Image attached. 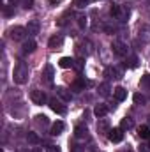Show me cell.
Returning <instances> with one entry per match:
<instances>
[{
	"instance_id": "1",
	"label": "cell",
	"mask_w": 150,
	"mask_h": 152,
	"mask_svg": "<svg viewBox=\"0 0 150 152\" xmlns=\"http://www.w3.org/2000/svg\"><path fill=\"white\" fill-rule=\"evenodd\" d=\"M12 80H14V83H18V85L27 83V80H28V66H27L25 62H20V64L14 67Z\"/></svg>"
},
{
	"instance_id": "2",
	"label": "cell",
	"mask_w": 150,
	"mask_h": 152,
	"mask_svg": "<svg viewBox=\"0 0 150 152\" xmlns=\"http://www.w3.org/2000/svg\"><path fill=\"white\" fill-rule=\"evenodd\" d=\"M30 99H32V103H34V104H39V106L46 104V101H48V97H46L44 90H37V88L30 92Z\"/></svg>"
},
{
	"instance_id": "3",
	"label": "cell",
	"mask_w": 150,
	"mask_h": 152,
	"mask_svg": "<svg viewBox=\"0 0 150 152\" xmlns=\"http://www.w3.org/2000/svg\"><path fill=\"white\" fill-rule=\"evenodd\" d=\"M108 138H110V142L113 143H120L122 140H124V129L122 127H113L108 131Z\"/></svg>"
},
{
	"instance_id": "4",
	"label": "cell",
	"mask_w": 150,
	"mask_h": 152,
	"mask_svg": "<svg viewBox=\"0 0 150 152\" xmlns=\"http://www.w3.org/2000/svg\"><path fill=\"white\" fill-rule=\"evenodd\" d=\"M28 32H27V27H12L11 28V32H9V36L12 41H21V39H25Z\"/></svg>"
},
{
	"instance_id": "5",
	"label": "cell",
	"mask_w": 150,
	"mask_h": 152,
	"mask_svg": "<svg viewBox=\"0 0 150 152\" xmlns=\"http://www.w3.org/2000/svg\"><path fill=\"white\" fill-rule=\"evenodd\" d=\"M50 108L58 115H64L66 112H67V108H66V106L62 104V101H58L57 97H51V99H50Z\"/></svg>"
},
{
	"instance_id": "6",
	"label": "cell",
	"mask_w": 150,
	"mask_h": 152,
	"mask_svg": "<svg viewBox=\"0 0 150 152\" xmlns=\"http://www.w3.org/2000/svg\"><path fill=\"white\" fill-rule=\"evenodd\" d=\"M113 51L118 55V57H125L127 55V44L125 42H122L120 39H117V41H113Z\"/></svg>"
},
{
	"instance_id": "7",
	"label": "cell",
	"mask_w": 150,
	"mask_h": 152,
	"mask_svg": "<svg viewBox=\"0 0 150 152\" xmlns=\"http://www.w3.org/2000/svg\"><path fill=\"white\" fill-rule=\"evenodd\" d=\"M62 44H64V36H60V34L51 36L50 41H48V46H50L51 50H58V48H62Z\"/></svg>"
},
{
	"instance_id": "8",
	"label": "cell",
	"mask_w": 150,
	"mask_h": 152,
	"mask_svg": "<svg viewBox=\"0 0 150 152\" xmlns=\"http://www.w3.org/2000/svg\"><path fill=\"white\" fill-rule=\"evenodd\" d=\"M39 30H41V23H39L37 20H30L28 25H27V32H28V36H37Z\"/></svg>"
},
{
	"instance_id": "9",
	"label": "cell",
	"mask_w": 150,
	"mask_h": 152,
	"mask_svg": "<svg viewBox=\"0 0 150 152\" xmlns=\"http://www.w3.org/2000/svg\"><path fill=\"white\" fill-rule=\"evenodd\" d=\"M113 96H115V99L120 103V101H125L127 99V90L125 88H122V87H117L115 90H113Z\"/></svg>"
},
{
	"instance_id": "10",
	"label": "cell",
	"mask_w": 150,
	"mask_h": 152,
	"mask_svg": "<svg viewBox=\"0 0 150 152\" xmlns=\"http://www.w3.org/2000/svg\"><path fill=\"white\" fill-rule=\"evenodd\" d=\"M58 66H60L62 69H69V67H74V60H73L71 57H62V58L58 60Z\"/></svg>"
},
{
	"instance_id": "11",
	"label": "cell",
	"mask_w": 150,
	"mask_h": 152,
	"mask_svg": "<svg viewBox=\"0 0 150 152\" xmlns=\"http://www.w3.org/2000/svg\"><path fill=\"white\" fill-rule=\"evenodd\" d=\"M42 76H44V80H46L48 83H53V76H55V69H53V66L48 64V66L44 67V75Z\"/></svg>"
},
{
	"instance_id": "12",
	"label": "cell",
	"mask_w": 150,
	"mask_h": 152,
	"mask_svg": "<svg viewBox=\"0 0 150 152\" xmlns=\"http://www.w3.org/2000/svg\"><path fill=\"white\" fill-rule=\"evenodd\" d=\"M36 48H37V44H36L34 39H28V41L23 42V51L25 53H32V51H36Z\"/></svg>"
},
{
	"instance_id": "13",
	"label": "cell",
	"mask_w": 150,
	"mask_h": 152,
	"mask_svg": "<svg viewBox=\"0 0 150 152\" xmlns=\"http://www.w3.org/2000/svg\"><path fill=\"white\" fill-rule=\"evenodd\" d=\"M55 90H57V96H58V97H62L64 101H71V92H69L67 88H64V87H57Z\"/></svg>"
},
{
	"instance_id": "14",
	"label": "cell",
	"mask_w": 150,
	"mask_h": 152,
	"mask_svg": "<svg viewBox=\"0 0 150 152\" xmlns=\"http://www.w3.org/2000/svg\"><path fill=\"white\" fill-rule=\"evenodd\" d=\"M64 129H66L64 122H62V120H57V122H55V124L51 126V134H53V136H57V134H60V133H62Z\"/></svg>"
},
{
	"instance_id": "15",
	"label": "cell",
	"mask_w": 150,
	"mask_h": 152,
	"mask_svg": "<svg viewBox=\"0 0 150 152\" xmlns=\"http://www.w3.org/2000/svg\"><path fill=\"white\" fill-rule=\"evenodd\" d=\"M108 106L106 104H95V108H94V113H95V117H99V118H103L104 115L108 113Z\"/></svg>"
},
{
	"instance_id": "16",
	"label": "cell",
	"mask_w": 150,
	"mask_h": 152,
	"mask_svg": "<svg viewBox=\"0 0 150 152\" xmlns=\"http://www.w3.org/2000/svg\"><path fill=\"white\" fill-rule=\"evenodd\" d=\"M74 92H81V90H85V80L83 78H78L73 81V87H71Z\"/></svg>"
},
{
	"instance_id": "17",
	"label": "cell",
	"mask_w": 150,
	"mask_h": 152,
	"mask_svg": "<svg viewBox=\"0 0 150 152\" xmlns=\"http://www.w3.org/2000/svg\"><path fill=\"white\" fill-rule=\"evenodd\" d=\"M74 134H76V138H87L88 136V129L85 126H78L74 129Z\"/></svg>"
},
{
	"instance_id": "18",
	"label": "cell",
	"mask_w": 150,
	"mask_h": 152,
	"mask_svg": "<svg viewBox=\"0 0 150 152\" xmlns=\"http://www.w3.org/2000/svg\"><path fill=\"white\" fill-rule=\"evenodd\" d=\"M79 51H81V55H90V53H92V42H90V41H83Z\"/></svg>"
},
{
	"instance_id": "19",
	"label": "cell",
	"mask_w": 150,
	"mask_h": 152,
	"mask_svg": "<svg viewBox=\"0 0 150 152\" xmlns=\"http://www.w3.org/2000/svg\"><path fill=\"white\" fill-rule=\"evenodd\" d=\"M138 134H140V138H143V140L150 138V127L149 126H141V127L138 129Z\"/></svg>"
},
{
	"instance_id": "20",
	"label": "cell",
	"mask_w": 150,
	"mask_h": 152,
	"mask_svg": "<svg viewBox=\"0 0 150 152\" xmlns=\"http://www.w3.org/2000/svg\"><path fill=\"white\" fill-rule=\"evenodd\" d=\"M27 140H28V143H32V145H39V143H41V138H39L36 133H27Z\"/></svg>"
},
{
	"instance_id": "21",
	"label": "cell",
	"mask_w": 150,
	"mask_h": 152,
	"mask_svg": "<svg viewBox=\"0 0 150 152\" xmlns=\"http://www.w3.org/2000/svg\"><path fill=\"white\" fill-rule=\"evenodd\" d=\"M36 124H37V126H42V127H46V126L50 124V120H48L46 115H37V117H36Z\"/></svg>"
},
{
	"instance_id": "22",
	"label": "cell",
	"mask_w": 150,
	"mask_h": 152,
	"mask_svg": "<svg viewBox=\"0 0 150 152\" xmlns=\"http://www.w3.org/2000/svg\"><path fill=\"white\" fill-rule=\"evenodd\" d=\"M104 76H106V78H120L118 71H117L115 67H106V71H104Z\"/></svg>"
},
{
	"instance_id": "23",
	"label": "cell",
	"mask_w": 150,
	"mask_h": 152,
	"mask_svg": "<svg viewBox=\"0 0 150 152\" xmlns=\"http://www.w3.org/2000/svg\"><path fill=\"white\" fill-rule=\"evenodd\" d=\"M110 90H111L110 88V83H101L99 85V94L101 96H110Z\"/></svg>"
},
{
	"instance_id": "24",
	"label": "cell",
	"mask_w": 150,
	"mask_h": 152,
	"mask_svg": "<svg viewBox=\"0 0 150 152\" xmlns=\"http://www.w3.org/2000/svg\"><path fill=\"white\" fill-rule=\"evenodd\" d=\"M133 126H134V122H133V118H131V117H125V118L122 120V124H120V127H122V129H131Z\"/></svg>"
},
{
	"instance_id": "25",
	"label": "cell",
	"mask_w": 150,
	"mask_h": 152,
	"mask_svg": "<svg viewBox=\"0 0 150 152\" xmlns=\"http://www.w3.org/2000/svg\"><path fill=\"white\" fill-rule=\"evenodd\" d=\"M141 88H150V75H145L141 76V81H140Z\"/></svg>"
},
{
	"instance_id": "26",
	"label": "cell",
	"mask_w": 150,
	"mask_h": 152,
	"mask_svg": "<svg viewBox=\"0 0 150 152\" xmlns=\"http://www.w3.org/2000/svg\"><path fill=\"white\" fill-rule=\"evenodd\" d=\"M134 103H136V104H145V103H147V99H145V96L136 94V96H134Z\"/></svg>"
},
{
	"instance_id": "27",
	"label": "cell",
	"mask_w": 150,
	"mask_h": 152,
	"mask_svg": "<svg viewBox=\"0 0 150 152\" xmlns=\"http://www.w3.org/2000/svg\"><path fill=\"white\" fill-rule=\"evenodd\" d=\"M97 127H99V131H103V133H106V131H110V129H108V127H110V124H108L106 120H101Z\"/></svg>"
},
{
	"instance_id": "28",
	"label": "cell",
	"mask_w": 150,
	"mask_h": 152,
	"mask_svg": "<svg viewBox=\"0 0 150 152\" xmlns=\"http://www.w3.org/2000/svg\"><path fill=\"white\" fill-rule=\"evenodd\" d=\"M90 2H92V0H74V5H76V7H79V9H81V7L88 5Z\"/></svg>"
},
{
	"instance_id": "29",
	"label": "cell",
	"mask_w": 150,
	"mask_h": 152,
	"mask_svg": "<svg viewBox=\"0 0 150 152\" xmlns=\"http://www.w3.org/2000/svg\"><path fill=\"white\" fill-rule=\"evenodd\" d=\"M78 25H79L81 28H85V25H87V18H85V14H79V16H78Z\"/></svg>"
},
{
	"instance_id": "30",
	"label": "cell",
	"mask_w": 150,
	"mask_h": 152,
	"mask_svg": "<svg viewBox=\"0 0 150 152\" xmlns=\"http://www.w3.org/2000/svg\"><path fill=\"white\" fill-rule=\"evenodd\" d=\"M129 66H131V67H136V66H138V57H134V55L129 57Z\"/></svg>"
},
{
	"instance_id": "31",
	"label": "cell",
	"mask_w": 150,
	"mask_h": 152,
	"mask_svg": "<svg viewBox=\"0 0 150 152\" xmlns=\"http://www.w3.org/2000/svg\"><path fill=\"white\" fill-rule=\"evenodd\" d=\"M74 67L78 69V71H81V69H83V58H78V60H74Z\"/></svg>"
},
{
	"instance_id": "32",
	"label": "cell",
	"mask_w": 150,
	"mask_h": 152,
	"mask_svg": "<svg viewBox=\"0 0 150 152\" xmlns=\"http://www.w3.org/2000/svg\"><path fill=\"white\" fill-rule=\"evenodd\" d=\"M46 152H60V149H58V147H55V145H50V147L46 149Z\"/></svg>"
},
{
	"instance_id": "33",
	"label": "cell",
	"mask_w": 150,
	"mask_h": 152,
	"mask_svg": "<svg viewBox=\"0 0 150 152\" xmlns=\"http://www.w3.org/2000/svg\"><path fill=\"white\" fill-rule=\"evenodd\" d=\"M138 151H140V152H150L149 151V145H143V143L140 145V149H138Z\"/></svg>"
},
{
	"instance_id": "34",
	"label": "cell",
	"mask_w": 150,
	"mask_h": 152,
	"mask_svg": "<svg viewBox=\"0 0 150 152\" xmlns=\"http://www.w3.org/2000/svg\"><path fill=\"white\" fill-rule=\"evenodd\" d=\"M62 2H64V0H50L51 5H58V4H62Z\"/></svg>"
},
{
	"instance_id": "35",
	"label": "cell",
	"mask_w": 150,
	"mask_h": 152,
	"mask_svg": "<svg viewBox=\"0 0 150 152\" xmlns=\"http://www.w3.org/2000/svg\"><path fill=\"white\" fill-rule=\"evenodd\" d=\"M5 14H7V16H9V14H12V12H11V9H9V5H5Z\"/></svg>"
},
{
	"instance_id": "36",
	"label": "cell",
	"mask_w": 150,
	"mask_h": 152,
	"mask_svg": "<svg viewBox=\"0 0 150 152\" xmlns=\"http://www.w3.org/2000/svg\"><path fill=\"white\" fill-rule=\"evenodd\" d=\"M18 2H20V0H9V5H16Z\"/></svg>"
},
{
	"instance_id": "37",
	"label": "cell",
	"mask_w": 150,
	"mask_h": 152,
	"mask_svg": "<svg viewBox=\"0 0 150 152\" xmlns=\"http://www.w3.org/2000/svg\"><path fill=\"white\" fill-rule=\"evenodd\" d=\"M32 152H42V151H41V149H34Z\"/></svg>"
},
{
	"instance_id": "38",
	"label": "cell",
	"mask_w": 150,
	"mask_h": 152,
	"mask_svg": "<svg viewBox=\"0 0 150 152\" xmlns=\"http://www.w3.org/2000/svg\"><path fill=\"white\" fill-rule=\"evenodd\" d=\"M125 152H133V151H125Z\"/></svg>"
},
{
	"instance_id": "39",
	"label": "cell",
	"mask_w": 150,
	"mask_h": 152,
	"mask_svg": "<svg viewBox=\"0 0 150 152\" xmlns=\"http://www.w3.org/2000/svg\"><path fill=\"white\" fill-rule=\"evenodd\" d=\"M149 147H150V145H149Z\"/></svg>"
}]
</instances>
